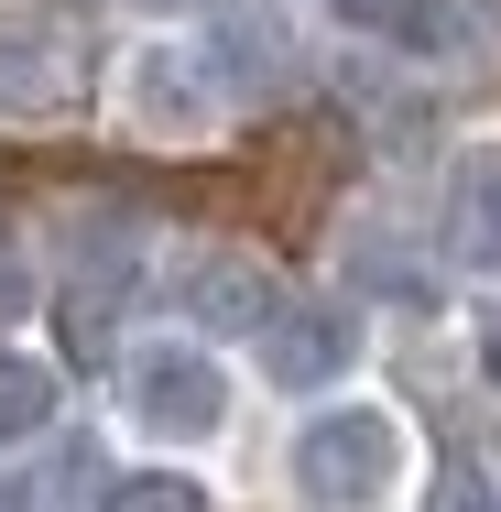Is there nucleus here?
Listing matches in <instances>:
<instances>
[{"instance_id": "9d476101", "label": "nucleus", "mask_w": 501, "mask_h": 512, "mask_svg": "<svg viewBox=\"0 0 501 512\" xmlns=\"http://www.w3.org/2000/svg\"><path fill=\"white\" fill-rule=\"evenodd\" d=\"M109 512H207V491H197V480H175V469H142V480L109 491Z\"/></svg>"}, {"instance_id": "39448f33", "label": "nucleus", "mask_w": 501, "mask_h": 512, "mask_svg": "<svg viewBox=\"0 0 501 512\" xmlns=\"http://www.w3.org/2000/svg\"><path fill=\"white\" fill-rule=\"evenodd\" d=\"M447 251L469 273H501V142H480L447 186Z\"/></svg>"}, {"instance_id": "9b49d317", "label": "nucleus", "mask_w": 501, "mask_h": 512, "mask_svg": "<svg viewBox=\"0 0 501 512\" xmlns=\"http://www.w3.org/2000/svg\"><path fill=\"white\" fill-rule=\"evenodd\" d=\"M425 512H491L480 469H469V458H447V469H436V491H425Z\"/></svg>"}, {"instance_id": "ddd939ff", "label": "nucleus", "mask_w": 501, "mask_h": 512, "mask_svg": "<svg viewBox=\"0 0 501 512\" xmlns=\"http://www.w3.org/2000/svg\"><path fill=\"white\" fill-rule=\"evenodd\" d=\"M131 11H197V0H131Z\"/></svg>"}, {"instance_id": "7ed1b4c3", "label": "nucleus", "mask_w": 501, "mask_h": 512, "mask_svg": "<svg viewBox=\"0 0 501 512\" xmlns=\"http://www.w3.org/2000/svg\"><path fill=\"white\" fill-rule=\"evenodd\" d=\"M360 360V316L349 306H284L262 327V382H284V393H316V382H338Z\"/></svg>"}, {"instance_id": "f03ea898", "label": "nucleus", "mask_w": 501, "mask_h": 512, "mask_svg": "<svg viewBox=\"0 0 501 512\" xmlns=\"http://www.w3.org/2000/svg\"><path fill=\"white\" fill-rule=\"evenodd\" d=\"M131 414H142L153 436H218L229 382H218L207 349H142V360H131Z\"/></svg>"}, {"instance_id": "1a4fd4ad", "label": "nucleus", "mask_w": 501, "mask_h": 512, "mask_svg": "<svg viewBox=\"0 0 501 512\" xmlns=\"http://www.w3.org/2000/svg\"><path fill=\"white\" fill-rule=\"evenodd\" d=\"M44 425H55V371L0 349V436H44Z\"/></svg>"}, {"instance_id": "f8f14e48", "label": "nucleus", "mask_w": 501, "mask_h": 512, "mask_svg": "<svg viewBox=\"0 0 501 512\" xmlns=\"http://www.w3.org/2000/svg\"><path fill=\"white\" fill-rule=\"evenodd\" d=\"M33 306V273H22V262H11V251H0V327H11V316Z\"/></svg>"}, {"instance_id": "20e7f679", "label": "nucleus", "mask_w": 501, "mask_h": 512, "mask_svg": "<svg viewBox=\"0 0 501 512\" xmlns=\"http://www.w3.org/2000/svg\"><path fill=\"white\" fill-rule=\"evenodd\" d=\"M175 306L197 316V327H251V338L284 316L273 306V273H262L251 251H186V262H175Z\"/></svg>"}, {"instance_id": "f257e3e1", "label": "nucleus", "mask_w": 501, "mask_h": 512, "mask_svg": "<svg viewBox=\"0 0 501 512\" xmlns=\"http://www.w3.org/2000/svg\"><path fill=\"white\" fill-rule=\"evenodd\" d=\"M393 480H403V425L382 404H338V414H316V425L295 436V491L327 502V512L382 502Z\"/></svg>"}, {"instance_id": "423d86ee", "label": "nucleus", "mask_w": 501, "mask_h": 512, "mask_svg": "<svg viewBox=\"0 0 501 512\" xmlns=\"http://www.w3.org/2000/svg\"><path fill=\"white\" fill-rule=\"evenodd\" d=\"M131 120H142V131L197 142L207 120H218V88H207L197 66H175V55H131Z\"/></svg>"}, {"instance_id": "0eeeda50", "label": "nucleus", "mask_w": 501, "mask_h": 512, "mask_svg": "<svg viewBox=\"0 0 501 512\" xmlns=\"http://www.w3.org/2000/svg\"><path fill=\"white\" fill-rule=\"evenodd\" d=\"M338 22H349V33H382L403 55H458V44H469L447 0H338Z\"/></svg>"}, {"instance_id": "6e6552de", "label": "nucleus", "mask_w": 501, "mask_h": 512, "mask_svg": "<svg viewBox=\"0 0 501 512\" xmlns=\"http://www.w3.org/2000/svg\"><path fill=\"white\" fill-rule=\"evenodd\" d=\"M284 66H295V44L262 22V11H240V22H218V77L240 88V99H262V88H284Z\"/></svg>"}]
</instances>
